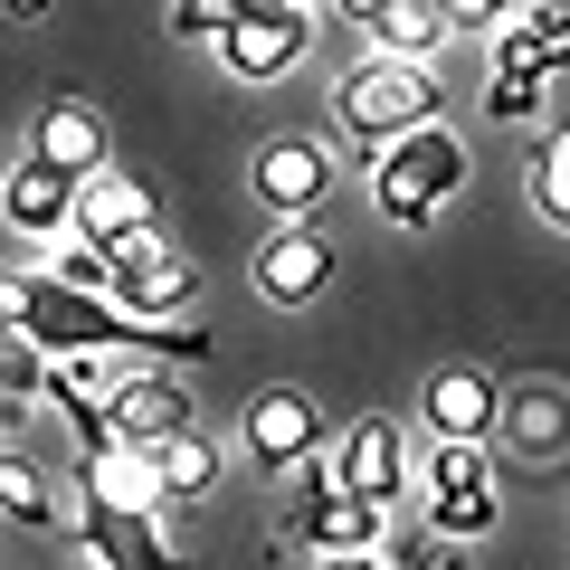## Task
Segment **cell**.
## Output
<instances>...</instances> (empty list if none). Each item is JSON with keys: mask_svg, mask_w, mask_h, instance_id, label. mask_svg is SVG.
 I'll return each mask as SVG.
<instances>
[{"mask_svg": "<svg viewBox=\"0 0 570 570\" xmlns=\"http://www.w3.org/2000/svg\"><path fill=\"white\" fill-rule=\"evenodd\" d=\"M456 190H466V142L448 134V115L371 153V200H381L390 228H428L438 209L456 200Z\"/></svg>", "mask_w": 570, "mask_h": 570, "instance_id": "1", "label": "cell"}, {"mask_svg": "<svg viewBox=\"0 0 570 570\" xmlns=\"http://www.w3.org/2000/svg\"><path fill=\"white\" fill-rule=\"evenodd\" d=\"M333 124H343V142H362V153H381V142H400V134H419V124H438V67L362 58L343 86H333Z\"/></svg>", "mask_w": 570, "mask_h": 570, "instance_id": "2", "label": "cell"}, {"mask_svg": "<svg viewBox=\"0 0 570 570\" xmlns=\"http://www.w3.org/2000/svg\"><path fill=\"white\" fill-rule=\"evenodd\" d=\"M190 295H200V266H190L163 228H142V238L105 247V305H115L124 324H181Z\"/></svg>", "mask_w": 570, "mask_h": 570, "instance_id": "3", "label": "cell"}, {"mask_svg": "<svg viewBox=\"0 0 570 570\" xmlns=\"http://www.w3.org/2000/svg\"><path fill=\"white\" fill-rule=\"evenodd\" d=\"M305 39H314V10L305 0H266V10H228V29H219V67L238 86H276L285 67L305 58Z\"/></svg>", "mask_w": 570, "mask_h": 570, "instance_id": "4", "label": "cell"}, {"mask_svg": "<svg viewBox=\"0 0 570 570\" xmlns=\"http://www.w3.org/2000/svg\"><path fill=\"white\" fill-rule=\"evenodd\" d=\"M247 190L276 209V228H314V209L333 190V153L314 134H266L257 163H247Z\"/></svg>", "mask_w": 570, "mask_h": 570, "instance_id": "5", "label": "cell"}, {"mask_svg": "<svg viewBox=\"0 0 570 570\" xmlns=\"http://www.w3.org/2000/svg\"><path fill=\"white\" fill-rule=\"evenodd\" d=\"M247 276H257V295L266 305H314L333 276H343V247L324 238V228H266L257 238V257H247Z\"/></svg>", "mask_w": 570, "mask_h": 570, "instance_id": "6", "label": "cell"}, {"mask_svg": "<svg viewBox=\"0 0 570 570\" xmlns=\"http://www.w3.org/2000/svg\"><path fill=\"white\" fill-rule=\"evenodd\" d=\"M419 419H428V438H448V448H485V438H494V419H504V390H494V371L448 362V371H428Z\"/></svg>", "mask_w": 570, "mask_h": 570, "instance_id": "7", "label": "cell"}, {"mask_svg": "<svg viewBox=\"0 0 570 570\" xmlns=\"http://www.w3.org/2000/svg\"><path fill=\"white\" fill-rule=\"evenodd\" d=\"M238 438H247V456H257L266 475H285V466H305L333 428H324V409H314L305 390H257L247 419H238Z\"/></svg>", "mask_w": 570, "mask_h": 570, "instance_id": "8", "label": "cell"}, {"mask_svg": "<svg viewBox=\"0 0 570 570\" xmlns=\"http://www.w3.org/2000/svg\"><path fill=\"white\" fill-rule=\"evenodd\" d=\"M409 438H400V419H352L343 428V494L352 504H371V513H390L409 494Z\"/></svg>", "mask_w": 570, "mask_h": 570, "instance_id": "9", "label": "cell"}, {"mask_svg": "<svg viewBox=\"0 0 570 570\" xmlns=\"http://www.w3.org/2000/svg\"><path fill=\"white\" fill-rule=\"evenodd\" d=\"M29 163L58 171V181H96V171L115 163V153H105V115H96V105H77V96L39 105V124H29Z\"/></svg>", "mask_w": 570, "mask_h": 570, "instance_id": "10", "label": "cell"}, {"mask_svg": "<svg viewBox=\"0 0 570 570\" xmlns=\"http://www.w3.org/2000/svg\"><path fill=\"white\" fill-rule=\"evenodd\" d=\"M190 428H200V419H190V400H181V390H171L163 371H134V381L115 390L105 448H142V456H153V448H171V438H190Z\"/></svg>", "mask_w": 570, "mask_h": 570, "instance_id": "11", "label": "cell"}, {"mask_svg": "<svg viewBox=\"0 0 570 570\" xmlns=\"http://www.w3.org/2000/svg\"><path fill=\"white\" fill-rule=\"evenodd\" d=\"M142 228H153V190L134 181V171H115L105 163L96 181H77V219H67V238L77 247H124V238H142Z\"/></svg>", "mask_w": 570, "mask_h": 570, "instance_id": "12", "label": "cell"}, {"mask_svg": "<svg viewBox=\"0 0 570 570\" xmlns=\"http://www.w3.org/2000/svg\"><path fill=\"white\" fill-rule=\"evenodd\" d=\"M86 570H190V551L171 542V513L134 523V513H86Z\"/></svg>", "mask_w": 570, "mask_h": 570, "instance_id": "13", "label": "cell"}, {"mask_svg": "<svg viewBox=\"0 0 570 570\" xmlns=\"http://www.w3.org/2000/svg\"><path fill=\"white\" fill-rule=\"evenodd\" d=\"M86 513H134V523L171 513L153 456H142V448H86Z\"/></svg>", "mask_w": 570, "mask_h": 570, "instance_id": "14", "label": "cell"}, {"mask_svg": "<svg viewBox=\"0 0 570 570\" xmlns=\"http://www.w3.org/2000/svg\"><path fill=\"white\" fill-rule=\"evenodd\" d=\"M0 219L20 228V238H58V247H67V219H77V181H58V171L20 163V171H10V190H0Z\"/></svg>", "mask_w": 570, "mask_h": 570, "instance_id": "15", "label": "cell"}, {"mask_svg": "<svg viewBox=\"0 0 570 570\" xmlns=\"http://www.w3.org/2000/svg\"><path fill=\"white\" fill-rule=\"evenodd\" d=\"M352 20H362L400 67H428V48L448 39V0H362Z\"/></svg>", "mask_w": 570, "mask_h": 570, "instance_id": "16", "label": "cell"}, {"mask_svg": "<svg viewBox=\"0 0 570 570\" xmlns=\"http://www.w3.org/2000/svg\"><path fill=\"white\" fill-rule=\"evenodd\" d=\"M295 532H305L324 561H362V551H381V513L352 504V494H305V513H295Z\"/></svg>", "mask_w": 570, "mask_h": 570, "instance_id": "17", "label": "cell"}, {"mask_svg": "<svg viewBox=\"0 0 570 570\" xmlns=\"http://www.w3.org/2000/svg\"><path fill=\"white\" fill-rule=\"evenodd\" d=\"M494 428H513V448H523V456H561L570 448V400H561V390H523V400H504Z\"/></svg>", "mask_w": 570, "mask_h": 570, "instance_id": "18", "label": "cell"}, {"mask_svg": "<svg viewBox=\"0 0 570 570\" xmlns=\"http://www.w3.org/2000/svg\"><path fill=\"white\" fill-rule=\"evenodd\" d=\"M153 475H163V504L181 513L190 494H209V485H219V448H209L200 428H190V438H171V448H153Z\"/></svg>", "mask_w": 570, "mask_h": 570, "instance_id": "19", "label": "cell"}, {"mask_svg": "<svg viewBox=\"0 0 570 570\" xmlns=\"http://www.w3.org/2000/svg\"><path fill=\"white\" fill-rule=\"evenodd\" d=\"M0 513H10V523H29V532H48V523H58V485H48V475L29 466L20 448L0 456Z\"/></svg>", "mask_w": 570, "mask_h": 570, "instance_id": "20", "label": "cell"}, {"mask_svg": "<svg viewBox=\"0 0 570 570\" xmlns=\"http://www.w3.org/2000/svg\"><path fill=\"white\" fill-rule=\"evenodd\" d=\"M409 485H428V494H466V485H494V456H485V448H448V438H438V448H428L419 466H409Z\"/></svg>", "mask_w": 570, "mask_h": 570, "instance_id": "21", "label": "cell"}, {"mask_svg": "<svg viewBox=\"0 0 570 570\" xmlns=\"http://www.w3.org/2000/svg\"><path fill=\"white\" fill-rule=\"evenodd\" d=\"M532 209H542L551 228H570V124L542 134V153H532Z\"/></svg>", "mask_w": 570, "mask_h": 570, "instance_id": "22", "label": "cell"}, {"mask_svg": "<svg viewBox=\"0 0 570 570\" xmlns=\"http://www.w3.org/2000/svg\"><path fill=\"white\" fill-rule=\"evenodd\" d=\"M494 485H466V494H428V523L448 532V542H475V532H494Z\"/></svg>", "mask_w": 570, "mask_h": 570, "instance_id": "23", "label": "cell"}, {"mask_svg": "<svg viewBox=\"0 0 570 570\" xmlns=\"http://www.w3.org/2000/svg\"><path fill=\"white\" fill-rule=\"evenodd\" d=\"M485 105H494L504 124H523V115H542V86H532L523 67H494V77H485Z\"/></svg>", "mask_w": 570, "mask_h": 570, "instance_id": "24", "label": "cell"}, {"mask_svg": "<svg viewBox=\"0 0 570 570\" xmlns=\"http://www.w3.org/2000/svg\"><path fill=\"white\" fill-rule=\"evenodd\" d=\"M219 29H228L219 0H181V10H171V39H219Z\"/></svg>", "mask_w": 570, "mask_h": 570, "instance_id": "25", "label": "cell"}, {"mask_svg": "<svg viewBox=\"0 0 570 570\" xmlns=\"http://www.w3.org/2000/svg\"><path fill=\"white\" fill-rule=\"evenodd\" d=\"M314 570H381V551H362V561H314Z\"/></svg>", "mask_w": 570, "mask_h": 570, "instance_id": "26", "label": "cell"}]
</instances>
